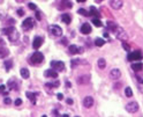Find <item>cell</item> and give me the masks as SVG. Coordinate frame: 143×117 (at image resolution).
Segmentation results:
<instances>
[{"instance_id": "1", "label": "cell", "mask_w": 143, "mask_h": 117, "mask_svg": "<svg viewBox=\"0 0 143 117\" xmlns=\"http://www.w3.org/2000/svg\"><path fill=\"white\" fill-rule=\"evenodd\" d=\"M1 34H3V35H7L12 42H16L17 40H19V33H17V30L14 27L4 28V29L1 30Z\"/></svg>"}, {"instance_id": "2", "label": "cell", "mask_w": 143, "mask_h": 117, "mask_svg": "<svg viewBox=\"0 0 143 117\" xmlns=\"http://www.w3.org/2000/svg\"><path fill=\"white\" fill-rule=\"evenodd\" d=\"M44 60V54L39 51H36L35 53L31 54V57L29 58V62L31 65H38V64H42Z\"/></svg>"}, {"instance_id": "3", "label": "cell", "mask_w": 143, "mask_h": 117, "mask_svg": "<svg viewBox=\"0 0 143 117\" xmlns=\"http://www.w3.org/2000/svg\"><path fill=\"white\" fill-rule=\"evenodd\" d=\"M141 59H142V52L140 50H135V51L128 53V56H127L128 62H135V60H141Z\"/></svg>"}, {"instance_id": "4", "label": "cell", "mask_w": 143, "mask_h": 117, "mask_svg": "<svg viewBox=\"0 0 143 117\" xmlns=\"http://www.w3.org/2000/svg\"><path fill=\"white\" fill-rule=\"evenodd\" d=\"M51 67L55 71H59V72H62L65 70V64L64 62H60V60H52L51 62Z\"/></svg>"}, {"instance_id": "5", "label": "cell", "mask_w": 143, "mask_h": 117, "mask_svg": "<svg viewBox=\"0 0 143 117\" xmlns=\"http://www.w3.org/2000/svg\"><path fill=\"white\" fill-rule=\"evenodd\" d=\"M114 33H116V37L118 38V40H120V41H127V40H128V36H127L126 31H125L122 28L118 27Z\"/></svg>"}, {"instance_id": "6", "label": "cell", "mask_w": 143, "mask_h": 117, "mask_svg": "<svg viewBox=\"0 0 143 117\" xmlns=\"http://www.w3.org/2000/svg\"><path fill=\"white\" fill-rule=\"evenodd\" d=\"M49 31H50V34H51V35L57 36V37H58V36H61L62 35V29L59 27V26H57V25L50 26Z\"/></svg>"}, {"instance_id": "7", "label": "cell", "mask_w": 143, "mask_h": 117, "mask_svg": "<svg viewBox=\"0 0 143 117\" xmlns=\"http://www.w3.org/2000/svg\"><path fill=\"white\" fill-rule=\"evenodd\" d=\"M126 110L130 114L133 112H136L138 110V103L137 102H129V103L126 106Z\"/></svg>"}, {"instance_id": "8", "label": "cell", "mask_w": 143, "mask_h": 117, "mask_svg": "<svg viewBox=\"0 0 143 117\" xmlns=\"http://www.w3.org/2000/svg\"><path fill=\"white\" fill-rule=\"evenodd\" d=\"M110 6L113 9L118 11L124 6V0H110Z\"/></svg>"}, {"instance_id": "9", "label": "cell", "mask_w": 143, "mask_h": 117, "mask_svg": "<svg viewBox=\"0 0 143 117\" xmlns=\"http://www.w3.org/2000/svg\"><path fill=\"white\" fill-rule=\"evenodd\" d=\"M34 27V20L31 17H27L24 21L22 22V28L24 30H29Z\"/></svg>"}, {"instance_id": "10", "label": "cell", "mask_w": 143, "mask_h": 117, "mask_svg": "<svg viewBox=\"0 0 143 117\" xmlns=\"http://www.w3.org/2000/svg\"><path fill=\"white\" fill-rule=\"evenodd\" d=\"M121 76V72L119 68H112L110 72V78L112 80H118L119 78Z\"/></svg>"}, {"instance_id": "11", "label": "cell", "mask_w": 143, "mask_h": 117, "mask_svg": "<svg viewBox=\"0 0 143 117\" xmlns=\"http://www.w3.org/2000/svg\"><path fill=\"white\" fill-rule=\"evenodd\" d=\"M42 44H43V37H41V36H36L33 41V48L35 50H37V49L41 48Z\"/></svg>"}, {"instance_id": "12", "label": "cell", "mask_w": 143, "mask_h": 117, "mask_svg": "<svg viewBox=\"0 0 143 117\" xmlns=\"http://www.w3.org/2000/svg\"><path fill=\"white\" fill-rule=\"evenodd\" d=\"M44 75H45L46 78H53V79H57L58 78V72L55 71V70H53V68H51V70H46V71L44 72Z\"/></svg>"}, {"instance_id": "13", "label": "cell", "mask_w": 143, "mask_h": 117, "mask_svg": "<svg viewBox=\"0 0 143 117\" xmlns=\"http://www.w3.org/2000/svg\"><path fill=\"white\" fill-rule=\"evenodd\" d=\"M80 31H81L82 34H84V35H89V34L91 33V26H90L89 23H83V25L81 26Z\"/></svg>"}, {"instance_id": "14", "label": "cell", "mask_w": 143, "mask_h": 117, "mask_svg": "<svg viewBox=\"0 0 143 117\" xmlns=\"http://www.w3.org/2000/svg\"><path fill=\"white\" fill-rule=\"evenodd\" d=\"M83 106L85 108H91L94 106V99H92V96H85L83 99Z\"/></svg>"}, {"instance_id": "15", "label": "cell", "mask_w": 143, "mask_h": 117, "mask_svg": "<svg viewBox=\"0 0 143 117\" xmlns=\"http://www.w3.org/2000/svg\"><path fill=\"white\" fill-rule=\"evenodd\" d=\"M73 7V4L70 3L69 0H61V4H60L59 8L60 9H65V8H72Z\"/></svg>"}, {"instance_id": "16", "label": "cell", "mask_w": 143, "mask_h": 117, "mask_svg": "<svg viewBox=\"0 0 143 117\" xmlns=\"http://www.w3.org/2000/svg\"><path fill=\"white\" fill-rule=\"evenodd\" d=\"M90 81V75H82L77 78V84L80 85H87Z\"/></svg>"}, {"instance_id": "17", "label": "cell", "mask_w": 143, "mask_h": 117, "mask_svg": "<svg viewBox=\"0 0 143 117\" xmlns=\"http://www.w3.org/2000/svg\"><path fill=\"white\" fill-rule=\"evenodd\" d=\"M106 27H107L108 30H111L112 33H114V31H116V29L118 28V25H117L116 22H113V21H107V23H106Z\"/></svg>"}, {"instance_id": "18", "label": "cell", "mask_w": 143, "mask_h": 117, "mask_svg": "<svg viewBox=\"0 0 143 117\" xmlns=\"http://www.w3.org/2000/svg\"><path fill=\"white\" fill-rule=\"evenodd\" d=\"M20 74H21V76L23 78V79H29V76H30L29 70L25 68V67H22L21 70H20Z\"/></svg>"}, {"instance_id": "19", "label": "cell", "mask_w": 143, "mask_h": 117, "mask_svg": "<svg viewBox=\"0 0 143 117\" xmlns=\"http://www.w3.org/2000/svg\"><path fill=\"white\" fill-rule=\"evenodd\" d=\"M61 21L64 22V23H66V25H69L70 22H72V17H70V15H68L67 13H64L61 15Z\"/></svg>"}, {"instance_id": "20", "label": "cell", "mask_w": 143, "mask_h": 117, "mask_svg": "<svg viewBox=\"0 0 143 117\" xmlns=\"http://www.w3.org/2000/svg\"><path fill=\"white\" fill-rule=\"evenodd\" d=\"M25 95H27V97L29 99L31 102H33L34 104L36 103V96H37V94L36 93H31V92H27L25 93Z\"/></svg>"}, {"instance_id": "21", "label": "cell", "mask_w": 143, "mask_h": 117, "mask_svg": "<svg viewBox=\"0 0 143 117\" xmlns=\"http://www.w3.org/2000/svg\"><path fill=\"white\" fill-rule=\"evenodd\" d=\"M90 15H92V16H95V17H97V19H99L100 17V14H99V12H98V9H96L94 7V6H91L90 7Z\"/></svg>"}, {"instance_id": "22", "label": "cell", "mask_w": 143, "mask_h": 117, "mask_svg": "<svg viewBox=\"0 0 143 117\" xmlns=\"http://www.w3.org/2000/svg\"><path fill=\"white\" fill-rule=\"evenodd\" d=\"M132 68H133V71H135V72L142 71L143 70V64L142 63H134L132 65Z\"/></svg>"}, {"instance_id": "23", "label": "cell", "mask_w": 143, "mask_h": 117, "mask_svg": "<svg viewBox=\"0 0 143 117\" xmlns=\"http://www.w3.org/2000/svg\"><path fill=\"white\" fill-rule=\"evenodd\" d=\"M80 64H85V62H82L81 59H72V64H70V66H72V68H75L77 65H80Z\"/></svg>"}, {"instance_id": "24", "label": "cell", "mask_w": 143, "mask_h": 117, "mask_svg": "<svg viewBox=\"0 0 143 117\" xmlns=\"http://www.w3.org/2000/svg\"><path fill=\"white\" fill-rule=\"evenodd\" d=\"M8 54H9V51L6 49V48H0V59L7 57Z\"/></svg>"}, {"instance_id": "25", "label": "cell", "mask_w": 143, "mask_h": 117, "mask_svg": "<svg viewBox=\"0 0 143 117\" xmlns=\"http://www.w3.org/2000/svg\"><path fill=\"white\" fill-rule=\"evenodd\" d=\"M97 64H98V67L99 68H105V66H106V62H105V59L104 58H99L98 59V62H97Z\"/></svg>"}, {"instance_id": "26", "label": "cell", "mask_w": 143, "mask_h": 117, "mask_svg": "<svg viewBox=\"0 0 143 117\" xmlns=\"http://www.w3.org/2000/svg\"><path fill=\"white\" fill-rule=\"evenodd\" d=\"M77 46L75 45V44H72V45H69V48H68V50H69V53H72V54H75V53H77Z\"/></svg>"}, {"instance_id": "27", "label": "cell", "mask_w": 143, "mask_h": 117, "mask_svg": "<svg viewBox=\"0 0 143 117\" xmlns=\"http://www.w3.org/2000/svg\"><path fill=\"white\" fill-rule=\"evenodd\" d=\"M95 44H96V46H103L104 44H105V41L100 37H97L96 40H95Z\"/></svg>"}, {"instance_id": "28", "label": "cell", "mask_w": 143, "mask_h": 117, "mask_svg": "<svg viewBox=\"0 0 143 117\" xmlns=\"http://www.w3.org/2000/svg\"><path fill=\"white\" fill-rule=\"evenodd\" d=\"M4 64H5V66H6V71H9V70L12 68V66H13V62H12V60H9V59L5 60V62H4Z\"/></svg>"}, {"instance_id": "29", "label": "cell", "mask_w": 143, "mask_h": 117, "mask_svg": "<svg viewBox=\"0 0 143 117\" xmlns=\"http://www.w3.org/2000/svg\"><path fill=\"white\" fill-rule=\"evenodd\" d=\"M92 23H94L95 27H102V26H103L102 21H100L99 19H97V17H94V20H92Z\"/></svg>"}, {"instance_id": "30", "label": "cell", "mask_w": 143, "mask_h": 117, "mask_svg": "<svg viewBox=\"0 0 143 117\" xmlns=\"http://www.w3.org/2000/svg\"><path fill=\"white\" fill-rule=\"evenodd\" d=\"M77 13L81 14L82 16H90V13H89V12H87L85 9H83V8H80V9L77 11Z\"/></svg>"}, {"instance_id": "31", "label": "cell", "mask_w": 143, "mask_h": 117, "mask_svg": "<svg viewBox=\"0 0 143 117\" xmlns=\"http://www.w3.org/2000/svg\"><path fill=\"white\" fill-rule=\"evenodd\" d=\"M125 94H126L127 97H132L133 96V90L130 87H126V89H125Z\"/></svg>"}, {"instance_id": "32", "label": "cell", "mask_w": 143, "mask_h": 117, "mask_svg": "<svg viewBox=\"0 0 143 117\" xmlns=\"http://www.w3.org/2000/svg\"><path fill=\"white\" fill-rule=\"evenodd\" d=\"M121 45H122V48H124L126 51H129V50H130V45H129L128 43H126V41H122V44H121Z\"/></svg>"}, {"instance_id": "33", "label": "cell", "mask_w": 143, "mask_h": 117, "mask_svg": "<svg viewBox=\"0 0 143 117\" xmlns=\"http://www.w3.org/2000/svg\"><path fill=\"white\" fill-rule=\"evenodd\" d=\"M8 85H9V86H13V87H12V89H13V88H14V89H17V85L15 84V81H13V80H9Z\"/></svg>"}, {"instance_id": "34", "label": "cell", "mask_w": 143, "mask_h": 117, "mask_svg": "<svg viewBox=\"0 0 143 117\" xmlns=\"http://www.w3.org/2000/svg\"><path fill=\"white\" fill-rule=\"evenodd\" d=\"M29 8L33 9V11H36V9H37V6H36L34 3H30V4H29Z\"/></svg>"}, {"instance_id": "35", "label": "cell", "mask_w": 143, "mask_h": 117, "mask_svg": "<svg viewBox=\"0 0 143 117\" xmlns=\"http://www.w3.org/2000/svg\"><path fill=\"white\" fill-rule=\"evenodd\" d=\"M36 19L37 20H41L42 19V15H41V12H38L37 9H36Z\"/></svg>"}, {"instance_id": "36", "label": "cell", "mask_w": 143, "mask_h": 117, "mask_svg": "<svg viewBox=\"0 0 143 117\" xmlns=\"http://www.w3.org/2000/svg\"><path fill=\"white\" fill-rule=\"evenodd\" d=\"M22 104V100L21 99H16L15 100V106H21Z\"/></svg>"}, {"instance_id": "37", "label": "cell", "mask_w": 143, "mask_h": 117, "mask_svg": "<svg viewBox=\"0 0 143 117\" xmlns=\"http://www.w3.org/2000/svg\"><path fill=\"white\" fill-rule=\"evenodd\" d=\"M17 15H19V16L24 15V11H23V9H19V11H17Z\"/></svg>"}, {"instance_id": "38", "label": "cell", "mask_w": 143, "mask_h": 117, "mask_svg": "<svg viewBox=\"0 0 143 117\" xmlns=\"http://www.w3.org/2000/svg\"><path fill=\"white\" fill-rule=\"evenodd\" d=\"M4 102H5L6 104H11V103H12V100H11V99H9V97H6Z\"/></svg>"}, {"instance_id": "39", "label": "cell", "mask_w": 143, "mask_h": 117, "mask_svg": "<svg viewBox=\"0 0 143 117\" xmlns=\"http://www.w3.org/2000/svg\"><path fill=\"white\" fill-rule=\"evenodd\" d=\"M6 89V86L5 85H0V93H4Z\"/></svg>"}, {"instance_id": "40", "label": "cell", "mask_w": 143, "mask_h": 117, "mask_svg": "<svg viewBox=\"0 0 143 117\" xmlns=\"http://www.w3.org/2000/svg\"><path fill=\"white\" fill-rule=\"evenodd\" d=\"M57 97H58V100H59V101H61L62 99H64V95H62V94H60V93H59V94H58V95H57Z\"/></svg>"}, {"instance_id": "41", "label": "cell", "mask_w": 143, "mask_h": 117, "mask_svg": "<svg viewBox=\"0 0 143 117\" xmlns=\"http://www.w3.org/2000/svg\"><path fill=\"white\" fill-rule=\"evenodd\" d=\"M83 51H84L83 48H78L77 49V53H83Z\"/></svg>"}, {"instance_id": "42", "label": "cell", "mask_w": 143, "mask_h": 117, "mask_svg": "<svg viewBox=\"0 0 143 117\" xmlns=\"http://www.w3.org/2000/svg\"><path fill=\"white\" fill-rule=\"evenodd\" d=\"M66 102H67L68 104H73V100H72V99H67V100H66Z\"/></svg>"}, {"instance_id": "43", "label": "cell", "mask_w": 143, "mask_h": 117, "mask_svg": "<svg viewBox=\"0 0 143 117\" xmlns=\"http://www.w3.org/2000/svg\"><path fill=\"white\" fill-rule=\"evenodd\" d=\"M66 87H67V88H70V87H72V84H70L69 81H66Z\"/></svg>"}, {"instance_id": "44", "label": "cell", "mask_w": 143, "mask_h": 117, "mask_svg": "<svg viewBox=\"0 0 143 117\" xmlns=\"http://www.w3.org/2000/svg\"><path fill=\"white\" fill-rule=\"evenodd\" d=\"M61 43L64 44V45H66L67 44V38H62V41H61Z\"/></svg>"}, {"instance_id": "45", "label": "cell", "mask_w": 143, "mask_h": 117, "mask_svg": "<svg viewBox=\"0 0 143 117\" xmlns=\"http://www.w3.org/2000/svg\"><path fill=\"white\" fill-rule=\"evenodd\" d=\"M137 80H138V81H140V82H142V84H143V79H141L140 76H137Z\"/></svg>"}, {"instance_id": "46", "label": "cell", "mask_w": 143, "mask_h": 117, "mask_svg": "<svg viewBox=\"0 0 143 117\" xmlns=\"http://www.w3.org/2000/svg\"><path fill=\"white\" fill-rule=\"evenodd\" d=\"M53 114H54V116H58V111H57V110H53Z\"/></svg>"}, {"instance_id": "47", "label": "cell", "mask_w": 143, "mask_h": 117, "mask_svg": "<svg viewBox=\"0 0 143 117\" xmlns=\"http://www.w3.org/2000/svg\"><path fill=\"white\" fill-rule=\"evenodd\" d=\"M78 3H84V1H85V0H77Z\"/></svg>"}, {"instance_id": "48", "label": "cell", "mask_w": 143, "mask_h": 117, "mask_svg": "<svg viewBox=\"0 0 143 117\" xmlns=\"http://www.w3.org/2000/svg\"><path fill=\"white\" fill-rule=\"evenodd\" d=\"M98 1H103V0H98Z\"/></svg>"}]
</instances>
